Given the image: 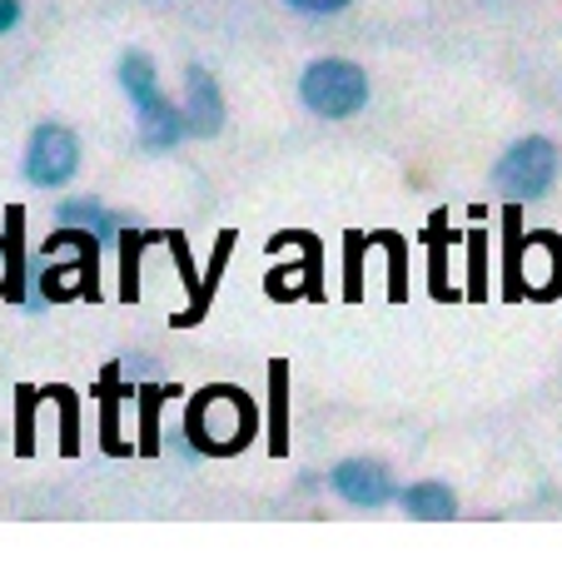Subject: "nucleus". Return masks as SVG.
I'll list each match as a JSON object with an SVG mask.
<instances>
[{
  "mask_svg": "<svg viewBox=\"0 0 562 562\" xmlns=\"http://www.w3.org/2000/svg\"><path fill=\"white\" fill-rule=\"evenodd\" d=\"M398 508L418 522H448L458 513V493L448 483H438V477H424V483H408L398 493Z\"/></svg>",
  "mask_w": 562,
  "mask_h": 562,
  "instance_id": "obj_9",
  "label": "nucleus"
},
{
  "mask_svg": "<svg viewBox=\"0 0 562 562\" xmlns=\"http://www.w3.org/2000/svg\"><path fill=\"white\" fill-rule=\"evenodd\" d=\"M299 100L318 120H349L369 105V70L344 55H318L299 75Z\"/></svg>",
  "mask_w": 562,
  "mask_h": 562,
  "instance_id": "obj_3",
  "label": "nucleus"
},
{
  "mask_svg": "<svg viewBox=\"0 0 562 562\" xmlns=\"http://www.w3.org/2000/svg\"><path fill=\"white\" fill-rule=\"evenodd\" d=\"M149 245V234H125L120 239V299L135 304L139 299V249Z\"/></svg>",
  "mask_w": 562,
  "mask_h": 562,
  "instance_id": "obj_13",
  "label": "nucleus"
},
{
  "mask_svg": "<svg viewBox=\"0 0 562 562\" xmlns=\"http://www.w3.org/2000/svg\"><path fill=\"white\" fill-rule=\"evenodd\" d=\"M31 404H35V389H21V438H15V448H21V453H31L35 448V428H31Z\"/></svg>",
  "mask_w": 562,
  "mask_h": 562,
  "instance_id": "obj_17",
  "label": "nucleus"
},
{
  "mask_svg": "<svg viewBox=\"0 0 562 562\" xmlns=\"http://www.w3.org/2000/svg\"><path fill=\"white\" fill-rule=\"evenodd\" d=\"M55 224H75V229H90V234H100V239H115V229H120V220L105 210L100 200H60L55 204Z\"/></svg>",
  "mask_w": 562,
  "mask_h": 562,
  "instance_id": "obj_11",
  "label": "nucleus"
},
{
  "mask_svg": "<svg viewBox=\"0 0 562 562\" xmlns=\"http://www.w3.org/2000/svg\"><path fill=\"white\" fill-rule=\"evenodd\" d=\"M135 139L149 155H170L180 139H190V115H184V105H170V95H159L155 105L135 110Z\"/></svg>",
  "mask_w": 562,
  "mask_h": 562,
  "instance_id": "obj_8",
  "label": "nucleus"
},
{
  "mask_svg": "<svg viewBox=\"0 0 562 562\" xmlns=\"http://www.w3.org/2000/svg\"><path fill=\"white\" fill-rule=\"evenodd\" d=\"M100 234L60 224L55 239H45V265L35 269L41 289L31 304H65V299H100Z\"/></svg>",
  "mask_w": 562,
  "mask_h": 562,
  "instance_id": "obj_2",
  "label": "nucleus"
},
{
  "mask_svg": "<svg viewBox=\"0 0 562 562\" xmlns=\"http://www.w3.org/2000/svg\"><path fill=\"white\" fill-rule=\"evenodd\" d=\"M5 289H11V239L0 234V299H5Z\"/></svg>",
  "mask_w": 562,
  "mask_h": 562,
  "instance_id": "obj_19",
  "label": "nucleus"
},
{
  "mask_svg": "<svg viewBox=\"0 0 562 562\" xmlns=\"http://www.w3.org/2000/svg\"><path fill=\"white\" fill-rule=\"evenodd\" d=\"M25 15V0H0V35H11Z\"/></svg>",
  "mask_w": 562,
  "mask_h": 562,
  "instance_id": "obj_18",
  "label": "nucleus"
},
{
  "mask_svg": "<svg viewBox=\"0 0 562 562\" xmlns=\"http://www.w3.org/2000/svg\"><path fill=\"white\" fill-rule=\"evenodd\" d=\"M329 488L359 513H379L398 498V493H393L389 463H379V458H344V463H334Z\"/></svg>",
  "mask_w": 562,
  "mask_h": 562,
  "instance_id": "obj_6",
  "label": "nucleus"
},
{
  "mask_svg": "<svg viewBox=\"0 0 562 562\" xmlns=\"http://www.w3.org/2000/svg\"><path fill=\"white\" fill-rule=\"evenodd\" d=\"M255 428H259V408L245 389H234V383H204L190 404H184L180 434L190 438V453L234 458L249 448Z\"/></svg>",
  "mask_w": 562,
  "mask_h": 562,
  "instance_id": "obj_1",
  "label": "nucleus"
},
{
  "mask_svg": "<svg viewBox=\"0 0 562 562\" xmlns=\"http://www.w3.org/2000/svg\"><path fill=\"white\" fill-rule=\"evenodd\" d=\"M45 393L60 404V448L65 453H75V448H80L75 443V393L70 389H45Z\"/></svg>",
  "mask_w": 562,
  "mask_h": 562,
  "instance_id": "obj_15",
  "label": "nucleus"
},
{
  "mask_svg": "<svg viewBox=\"0 0 562 562\" xmlns=\"http://www.w3.org/2000/svg\"><path fill=\"white\" fill-rule=\"evenodd\" d=\"M284 5L299 15H344L353 0H284Z\"/></svg>",
  "mask_w": 562,
  "mask_h": 562,
  "instance_id": "obj_16",
  "label": "nucleus"
},
{
  "mask_svg": "<svg viewBox=\"0 0 562 562\" xmlns=\"http://www.w3.org/2000/svg\"><path fill=\"white\" fill-rule=\"evenodd\" d=\"M80 170V135L60 120H41L25 139V155H21V180L31 190H65Z\"/></svg>",
  "mask_w": 562,
  "mask_h": 562,
  "instance_id": "obj_5",
  "label": "nucleus"
},
{
  "mask_svg": "<svg viewBox=\"0 0 562 562\" xmlns=\"http://www.w3.org/2000/svg\"><path fill=\"white\" fill-rule=\"evenodd\" d=\"M284 383H289V369H284V363H274V369H269V398H274V424H269V453H274V458H284V453H289V393H284Z\"/></svg>",
  "mask_w": 562,
  "mask_h": 562,
  "instance_id": "obj_12",
  "label": "nucleus"
},
{
  "mask_svg": "<svg viewBox=\"0 0 562 562\" xmlns=\"http://www.w3.org/2000/svg\"><path fill=\"white\" fill-rule=\"evenodd\" d=\"M159 398H165L159 383L139 389V453H159Z\"/></svg>",
  "mask_w": 562,
  "mask_h": 562,
  "instance_id": "obj_14",
  "label": "nucleus"
},
{
  "mask_svg": "<svg viewBox=\"0 0 562 562\" xmlns=\"http://www.w3.org/2000/svg\"><path fill=\"white\" fill-rule=\"evenodd\" d=\"M184 115H190V135H200V139H214L224 130V120H229L220 80L200 60L184 65Z\"/></svg>",
  "mask_w": 562,
  "mask_h": 562,
  "instance_id": "obj_7",
  "label": "nucleus"
},
{
  "mask_svg": "<svg viewBox=\"0 0 562 562\" xmlns=\"http://www.w3.org/2000/svg\"><path fill=\"white\" fill-rule=\"evenodd\" d=\"M558 170H562L558 145H552L548 135H522V139H513L498 155V165H493V190L508 204H532L558 184Z\"/></svg>",
  "mask_w": 562,
  "mask_h": 562,
  "instance_id": "obj_4",
  "label": "nucleus"
},
{
  "mask_svg": "<svg viewBox=\"0 0 562 562\" xmlns=\"http://www.w3.org/2000/svg\"><path fill=\"white\" fill-rule=\"evenodd\" d=\"M115 80H120V90L130 95V105H135V110L155 105V100L165 95V90H159V75H155V60H149L145 50H125V55H120Z\"/></svg>",
  "mask_w": 562,
  "mask_h": 562,
  "instance_id": "obj_10",
  "label": "nucleus"
}]
</instances>
